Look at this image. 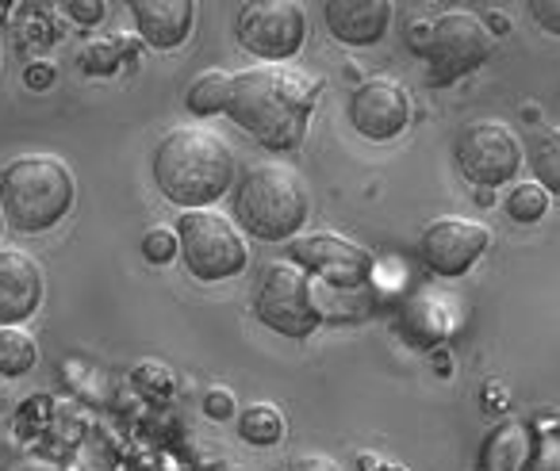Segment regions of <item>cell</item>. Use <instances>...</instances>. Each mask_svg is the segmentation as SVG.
<instances>
[{"label": "cell", "instance_id": "7c38bea8", "mask_svg": "<svg viewBox=\"0 0 560 471\" xmlns=\"http://www.w3.org/2000/svg\"><path fill=\"white\" fill-rule=\"evenodd\" d=\"M346 116H350L353 131L361 139L396 142L411 127V96H407L404 81L381 73V78H369L353 89L350 104H346Z\"/></svg>", "mask_w": 560, "mask_h": 471}, {"label": "cell", "instance_id": "83f0119b", "mask_svg": "<svg viewBox=\"0 0 560 471\" xmlns=\"http://www.w3.org/2000/svg\"><path fill=\"white\" fill-rule=\"evenodd\" d=\"M280 471H342V468H338V460H330L323 452H304V456H292Z\"/></svg>", "mask_w": 560, "mask_h": 471}, {"label": "cell", "instance_id": "484cf974", "mask_svg": "<svg viewBox=\"0 0 560 471\" xmlns=\"http://www.w3.org/2000/svg\"><path fill=\"white\" fill-rule=\"evenodd\" d=\"M203 414L215 417V422H226V417H234V395L226 391V387H211V391L203 395Z\"/></svg>", "mask_w": 560, "mask_h": 471}, {"label": "cell", "instance_id": "44dd1931", "mask_svg": "<svg viewBox=\"0 0 560 471\" xmlns=\"http://www.w3.org/2000/svg\"><path fill=\"white\" fill-rule=\"evenodd\" d=\"M506 215L514 219V223L529 226V223H541L545 215H549V192H545L537 180H526V185H514L511 196H506Z\"/></svg>", "mask_w": 560, "mask_h": 471}, {"label": "cell", "instance_id": "cb8c5ba5", "mask_svg": "<svg viewBox=\"0 0 560 471\" xmlns=\"http://www.w3.org/2000/svg\"><path fill=\"white\" fill-rule=\"evenodd\" d=\"M142 257L150 264H170L177 257V231L170 226H154V231L142 234Z\"/></svg>", "mask_w": 560, "mask_h": 471}, {"label": "cell", "instance_id": "5bb4252c", "mask_svg": "<svg viewBox=\"0 0 560 471\" xmlns=\"http://www.w3.org/2000/svg\"><path fill=\"white\" fill-rule=\"evenodd\" d=\"M323 24L342 47H373L392 27V0H323Z\"/></svg>", "mask_w": 560, "mask_h": 471}, {"label": "cell", "instance_id": "5b68a950", "mask_svg": "<svg viewBox=\"0 0 560 471\" xmlns=\"http://www.w3.org/2000/svg\"><path fill=\"white\" fill-rule=\"evenodd\" d=\"M177 257L200 284H223L249 264V246L238 223L211 208H192L177 219Z\"/></svg>", "mask_w": 560, "mask_h": 471}, {"label": "cell", "instance_id": "52a82bcc", "mask_svg": "<svg viewBox=\"0 0 560 471\" xmlns=\"http://www.w3.org/2000/svg\"><path fill=\"white\" fill-rule=\"evenodd\" d=\"M234 39L261 62H289L307 43V12L300 0H242Z\"/></svg>", "mask_w": 560, "mask_h": 471}, {"label": "cell", "instance_id": "8fae6325", "mask_svg": "<svg viewBox=\"0 0 560 471\" xmlns=\"http://www.w3.org/2000/svg\"><path fill=\"white\" fill-rule=\"evenodd\" d=\"M491 249V231L480 219H430L419 234V261L434 276H465L476 261Z\"/></svg>", "mask_w": 560, "mask_h": 471}, {"label": "cell", "instance_id": "8992f818", "mask_svg": "<svg viewBox=\"0 0 560 471\" xmlns=\"http://www.w3.org/2000/svg\"><path fill=\"white\" fill-rule=\"evenodd\" d=\"M249 303L257 322L277 330L280 338H312L323 326V303L315 295L312 276L292 261L261 264Z\"/></svg>", "mask_w": 560, "mask_h": 471}, {"label": "cell", "instance_id": "7a4b0ae2", "mask_svg": "<svg viewBox=\"0 0 560 471\" xmlns=\"http://www.w3.org/2000/svg\"><path fill=\"white\" fill-rule=\"evenodd\" d=\"M150 177L173 208H211L231 192L234 154L211 127H173L150 154Z\"/></svg>", "mask_w": 560, "mask_h": 471}, {"label": "cell", "instance_id": "4dcf8cb0", "mask_svg": "<svg viewBox=\"0 0 560 471\" xmlns=\"http://www.w3.org/2000/svg\"><path fill=\"white\" fill-rule=\"evenodd\" d=\"M483 27H488L491 35H503L506 32V16H503V12H491V16L483 20Z\"/></svg>", "mask_w": 560, "mask_h": 471}, {"label": "cell", "instance_id": "1f68e13d", "mask_svg": "<svg viewBox=\"0 0 560 471\" xmlns=\"http://www.w3.org/2000/svg\"><path fill=\"white\" fill-rule=\"evenodd\" d=\"M365 471H407L399 463H388V460H376V456H365Z\"/></svg>", "mask_w": 560, "mask_h": 471}, {"label": "cell", "instance_id": "4316f807", "mask_svg": "<svg viewBox=\"0 0 560 471\" xmlns=\"http://www.w3.org/2000/svg\"><path fill=\"white\" fill-rule=\"evenodd\" d=\"M104 12H108V0H70V16L81 27H96L104 24Z\"/></svg>", "mask_w": 560, "mask_h": 471}, {"label": "cell", "instance_id": "ba28073f", "mask_svg": "<svg viewBox=\"0 0 560 471\" xmlns=\"http://www.w3.org/2000/svg\"><path fill=\"white\" fill-rule=\"evenodd\" d=\"M419 58L430 66V85H453L491 58V32L472 12H445L430 24Z\"/></svg>", "mask_w": 560, "mask_h": 471}, {"label": "cell", "instance_id": "3957f363", "mask_svg": "<svg viewBox=\"0 0 560 471\" xmlns=\"http://www.w3.org/2000/svg\"><path fill=\"white\" fill-rule=\"evenodd\" d=\"M234 223L257 242H289L312 215L307 185L289 162H254L234 180Z\"/></svg>", "mask_w": 560, "mask_h": 471}, {"label": "cell", "instance_id": "9c48e42d", "mask_svg": "<svg viewBox=\"0 0 560 471\" xmlns=\"http://www.w3.org/2000/svg\"><path fill=\"white\" fill-rule=\"evenodd\" d=\"M453 162L460 177L476 188H503L522 169V139L503 119H476L460 127L453 142Z\"/></svg>", "mask_w": 560, "mask_h": 471}, {"label": "cell", "instance_id": "603a6c76", "mask_svg": "<svg viewBox=\"0 0 560 471\" xmlns=\"http://www.w3.org/2000/svg\"><path fill=\"white\" fill-rule=\"evenodd\" d=\"M78 62H81V70L93 73V78H108V73L119 70V55H116V47H112V39L89 43V47L81 50Z\"/></svg>", "mask_w": 560, "mask_h": 471}, {"label": "cell", "instance_id": "6da1fadb", "mask_svg": "<svg viewBox=\"0 0 560 471\" xmlns=\"http://www.w3.org/2000/svg\"><path fill=\"white\" fill-rule=\"evenodd\" d=\"M319 81L289 62H261L254 70L234 73L226 111L257 146L272 154H292L304 146L312 123Z\"/></svg>", "mask_w": 560, "mask_h": 471}, {"label": "cell", "instance_id": "30bf717a", "mask_svg": "<svg viewBox=\"0 0 560 471\" xmlns=\"http://www.w3.org/2000/svg\"><path fill=\"white\" fill-rule=\"evenodd\" d=\"M289 261L300 264L307 276H323L327 287H365L373 276V254L342 234L315 231L289 238Z\"/></svg>", "mask_w": 560, "mask_h": 471}, {"label": "cell", "instance_id": "4fadbf2b", "mask_svg": "<svg viewBox=\"0 0 560 471\" xmlns=\"http://www.w3.org/2000/svg\"><path fill=\"white\" fill-rule=\"evenodd\" d=\"M43 303V269L24 249H0V326H24Z\"/></svg>", "mask_w": 560, "mask_h": 471}, {"label": "cell", "instance_id": "f546056e", "mask_svg": "<svg viewBox=\"0 0 560 471\" xmlns=\"http://www.w3.org/2000/svg\"><path fill=\"white\" fill-rule=\"evenodd\" d=\"M55 78H58V73H55V66H50V62H32V66L24 70V85H27V89H35V93H39V89H50V85H55Z\"/></svg>", "mask_w": 560, "mask_h": 471}, {"label": "cell", "instance_id": "836d02e7", "mask_svg": "<svg viewBox=\"0 0 560 471\" xmlns=\"http://www.w3.org/2000/svg\"><path fill=\"white\" fill-rule=\"evenodd\" d=\"M0 234H4V215H0Z\"/></svg>", "mask_w": 560, "mask_h": 471}, {"label": "cell", "instance_id": "f1b7e54d", "mask_svg": "<svg viewBox=\"0 0 560 471\" xmlns=\"http://www.w3.org/2000/svg\"><path fill=\"white\" fill-rule=\"evenodd\" d=\"M526 471H560V445L557 440H545V445L534 448V456H529Z\"/></svg>", "mask_w": 560, "mask_h": 471}, {"label": "cell", "instance_id": "9a60e30c", "mask_svg": "<svg viewBox=\"0 0 560 471\" xmlns=\"http://www.w3.org/2000/svg\"><path fill=\"white\" fill-rule=\"evenodd\" d=\"M135 20V32L147 47L177 50L192 35L196 0H124Z\"/></svg>", "mask_w": 560, "mask_h": 471}, {"label": "cell", "instance_id": "d6986e66", "mask_svg": "<svg viewBox=\"0 0 560 471\" xmlns=\"http://www.w3.org/2000/svg\"><path fill=\"white\" fill-rule=\"evenodd\" d=\"M39 361V345L24 326H0V376L20 379L35 368Z\"/></svg>", "mask_w": 560, "mask_h": 471}, {"label": "cell", "instance_id": "ffe728a7", "mask_svg": "<svg viewBox=\"0 0 560 471\" xmlns=\"http://www.w3.org/2000/svg\"><path fill=\"white\" fill-rule=\"evenodd\" d=\"M238 437L254 448H272L284 437V414L272 402H254L238 414Z\"/></svg>", "mask_w": 560, "mask_h": 471}, {"label": "cell", "instance_id": "d4e9b609", "mask_svg": "<svg viewBox=\"0 0 560 471\" xmlns=\"http://www.w3.org/2000/svg\"><path fill=\"white\" fill-rule=\"evenodd\" d=\"M529 20L541 27L545 35H557L560 39V0H526Z\"/></svg>", "mask_w": 560, "mask_h": 471}, {"label": "cell", "instance_id": "e0dca14e", "mask_svg": "<svg viewBox=\"0 0 560 471\" xmlns=\"http://www.w3.org/2000/svg\"><path fill=\"white\" fill-rule=\"evenodd\" d=\"M522 162H529L537 185L560 200V127L552 123L529 127L526 142H522Z\"/></svg>", "mask_w": 560, "mask_h": 471}, {"label": "cell", "instance_id": "7402d4cb", "mask_svg": "<svg viewBox=\"0 0 560 471\" xmlns=\"http://www.w3.org/2000/svg\"><path fill=\"white\" fill-rule=\"evenodd\" d=\"M131 384L139 387L147 399H170L173 395V387H177V379H173V372L165 368V364H158V361H142V364H135V372H131Z\"/></svg>", "mask_w": 560, "mask_h": 471}, {"label": "cell", "instance_id": "2e32d148", "mask_svg": "<svg viewBox=\"0 0 560 471\" xmlns=\"http://www.w3.org/2000/svg\"><path fill=\"white\" fill-rule=\"evenodd\" d=\"M534 437L522 422H503L483 437L476 452V471H526L534 456Z\"/></svg>", "mask_w": 560, "mask_h": 471}, {"label": "cell", "instance_id": "277c9868", "mask_svg": "<svg viewBox=\"0 0 560 471\" xmlns=\"http://www.w3.org/2000/svg\"><path fill=\"white\" fill-rule=\"evenodd\" d=\"M73 196H78V185H73L70 165L50 154L16 157L0 169V215L16 234L55 231L70 215Z\"/></svg>", "mask_w": 560, "mask_h": 471}, {"label": "cell", "instance_id": "ac0fdd59", "mask_svg": "<svg viewBox=\"0 0 560 471\" xmlns=\"http://www.w3.org/2000/svg\"><path fill=\"white\" fill-rule=\"evenodd\" d=\"M231 85H234V73H223V70H203L200 78H192V85L185 89L188 116H196V119L223 116L226 101H231Z\"/></svg>", "mask_w": 560, "mask_h": 471}, {"label": "cell", "instance_id": "d6a6232c", "mask_svg": "<svg viewBox=\"0 0 560 471\" xmlns=\"http://www.w3.org/2000/svg\"><path fill=\"white\" fill-rule=\"evenodd\" d=\"M9 4H12V0H0V9H9Z\"/></svg>", "mask_w": 560, "mask_h": 471}]
</instances>
